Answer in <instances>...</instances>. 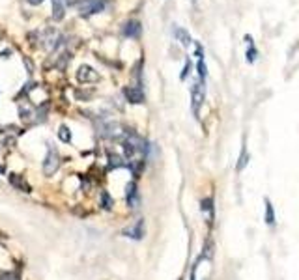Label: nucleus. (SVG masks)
Masks as SVG:
<instances>
[{
    "mask_svg": "<svg viewBox=\"0 0 299 280\" xmlns=\"http://www.w3.org/2000/svg\"><path fill=\"white\" fill-rule=\"evenodd\" d=\"M107 2L105 0H79L77 2V11L81 17H92L105 11Z\"/></svg>",
    "mask_w": 299,
    "mask_h": 280,
    "instance_id": "obj_1",
    "label": "nucleus"
},
{
    "mask_svg": "<svg viewBox=\"0 0 299 280\" xmlns=\"http://www.w3.org/2000/svg\"><path fill=\"white\" fill-rule=\"evenodd\" d=\"M204 99H206V82L198 79L191 86V107H193V114L195 116L200 114V107L204 105Z\"/></svg>",
    "mask_w": 299,
    "mask_h": 280,
    "instance_id": "obj_2",
    "label": "nucleus"
},
{
    "mask_svg": "<svg viewBox=\"0 0 299 280\" xmlns=\"http://www.w3.org/2000/svg\"><path fill=\"white\" fill-rule=\"evenodd\" d=\"M60 166V155L58 152L49 146V152L45 155V161H43V174L45 176H52Z\"/></svg>",
    "mask_w": 299,
    "mask_h": 280,
    "instance_id": "obj_3",
    "label": "nucleus"
},
{
    "mask_svg": "<svg viewBox=\"0 0 299 280\" xmlns=\"http://www.w3.org/2000/svg\"><path fill=\"white\" fill-rule=\"evenodd\" d=\"M77 80L83 82V84H92V82L99 80V73L94 68H90V66H81L77 71Z\"/></svg>",
    "mask_w": 299,
    "mask_h": 280,
    "instance_id": "obj_4",
    "label": "nucleus"
},
{
    "mask_svg": "<svg viewBox=\"0 0 299 280\" xmlns=\"http://www.w3.org/2000/svg\"><path fill=\"white\" fill-rule=\"evenodd\" d=\"M124 95H126V99H128L131 105L144 103V92H142V88H138V86H128V88H124Z\"/></svg>",
    "mask_w": 299,
    "mask_h": 280,
    "instance_id": "obj_5",
    "label": "nucleus"
},
{
    "mask_svg": "<svg viewBox=\"0 0 299 280\" xmlns=\"http://www.w3.org/2000/svg\"><path fill=\"white\" fill-rule=\"evenodd\" d=\"M122 32H124L126 38L137 40V38H140V34H142V25H140V21H137V19H131V21H128V23L124 25Z\"/></svg>",
    "mask_w": 299,
    "mask_h": 280,
    "instance_id": "obj_6",
    "label": "nucleus"
},
{
    "mask_svg": "<svg viewBox=\"0 0 299 280\" xmlns=\"http://www.w3.org/2000/svg\"><path fill=\"white\" fill-rule=\"evenodd\" d=\"M124 236H126V238L135 239V241H140V239L144 238V219H138L133 226H129V228L124 230Z\"/></svg>",
    "mask_w": 299,
    "mask_h": 280,
    "instance_id": "obj_7",
    "label": "nucleus"
},
{
    "mask_svg": "<svg viewBox=\"0 0 299 280\" xmlns=\"http://www.w3.org/2000/svg\"><path fill=\"white\" fill-rule=\"evenodd\" d=\"M42 41H43V47L45 49H56L60 45V34L54 30V28H49V30H45V34H43V38H42Z\"/></svg>",
    "mask_w": 299,
    "mask_h": 280,
    "instance_id": "obj_8",
    "label": "nucleus"
},
{
    "mask_svg": "<svg viewBox=\"0 0 299 280\" xmlns=\"http://www.w3.org/2000/svg\"><path fill=\"white\" fill-rule=\"evenodd\" d=\"M245 43H247V52H245V60L247 64H255L258 60V49L255 45V40L251 34H245Z\"/></svg>",
    "mask_w": 299,
    "mask_h": 280,
    "instance_id": "obj_9",
    "label": "nucleus"
},
{
    "mask_svg": "<svg viewBox=\"0 0 299 280\" xmlns=\"http://www.w3.org/2000/svg\"><path fill=\"white\" fill-rule=\"evenodd\" d=\"M69 0H52V19L62 21L66 17V9H68Z\"/></svg>",
    "mask_w": 299,
    "mask_h": 280,
    "instance_id": "obj_10",
    "label": "nucleus"
},
{
    "mask_svg": "<svg viewBox=\"0 0 299 280\" xmlns=\"http://www.w3.org/2000/svg\"><path fill=\"white\" fill-rule=\"evenodd\" d=\"M8 181H9V185L15 187V189H17V191H21V193H30V191H32V189H30V185L26 183L23 176H17V174H9Z\"/></svg>",
    "mask_w": 299,
    "mask_h": 280,
    "instance_id": "obj_11",
    "label": "nucleus"
},
{
    "mask_svg": "<svg viewBox=\"0 0 299 280\" xmlns=\"http://www.w3.org/2000/svg\"><path fill=\"white\" fill-rule=\"evenodd\" d=\"M126 200H128L129 207H138V191H137V183L135 181H131L126 189Z\"/></svg>",
    "mask_w": 299,
    "mask_h": 280,
    "instance_id": "obj_12",
    "label": "nucleus"
},
{
    "mask_svg": "<svg viewBox=\"0 0 299 280\" xmlns=\"http://www.w3.org/2000/svg\"><path fill=\"white\" fill-rule=\"evenodd\" d=\"M172 34H174V38L178 40L183 47H189L191 43H193V38H191V34H189L185 28H181V26H176L174 25V28H172Z\"/></svg>",
    "mask_w": 299,
    "mask_h": 280,
    "instance_id": "obj_13",
    "label": "nucleus"
},
{
    "mask_svg": "<svg viewBox=\"0 0 299 280\" xmlns=\"http://www.w3.org/2000/svg\"><path fill=\"white\" fill-rule=\"evenodd\" d=\"M265 224L267 226H275V209L269 200H265Z\"/></svg>",
    "mask_w": 299,
    "mask_h": 280,
    "instance_id": "obj_14",
    "label": "nucleus"
},
{
    "mask_svg": "<svg viewBox=\"0 0 299 280\" xmlns=\"http://www.w3.org/2000/svg\"><path fill=\"white\" fill-rule=\"evenodd\" d=\"M197 73H198V79L206 82V77H208V66H206L204 58H200L197 62Z\"/></svg>",
    "mask_w": 299,
    "mask_h": 280,
    "instance_id": "obj_15",
    "label": "nucleus"
},
{
    "mask_svg": "<svg viewBox=\"0 0 299 280\" xmlns=\"http://www.w3.org/2000/svg\"><path fill=\"white\" fill-rule=\"evenodd\" d=\"M112 205H114V200H112L111 195H109L107 191H103L101 193V207L109 211V209H112Z\"/></svg>",
    "mask_w": 299,
    "mask_h": 280,
    "instance_id": "obj_16",
    "label": "nucleus"
},
{
    "mask_svg": "<svg viewBox=\"0 0 299 280\" xmlns=\"http://www.w3.org/2000/svg\"><path fill=\"white\" fill-rule=\"evenodd\" d=\"M58 138L62 140V142H66V144H69L71 142V131H69L66 125H60L58 129Z\"/></svg>",
    "mask_w": 299,
    "mask_h": 280,
    "instance_id": "obj_17",
    "label": "nucleus"
},
{
    "mask_svg": "<svg viewBox=\"0 0 299 280\" xmlns=\"http://www.w3.org/2000/svg\"><path fill=\"white\" fill-rule=\"evenodd\" d=\"M109 164H111V168H120V166H128V162H124V159L120 157V155H109Z\"/></svg>",
    "mask_w": 299,
    "mask_h": 280,
    "instance_id": "obj_18",
    "label": "nucleus"
},
{
    "mask_svg": "<svg viewBox=\"0 0 299 280\" xmlns=\"http://www.w3.org/2000/svg\"><path fill=\"white\" fill-rule=\"evenodd\" d=\"M249 162V155H247V150L243 148V152H241V157H239V162H238V166L236 168L238 170H243L245 168V164Z\"/></svg>",
    "mask_w": 299,
    "mask_h": 280,
    "instance_id": "obj_19",
    "label": "nucleus"
},
{
    "mask_svg": "<svg viewBox=\"0 0 299 280\" xmlns=\"http://www.w3.org/2000/svg\"><path fill=\"white\" fill-rule=\"evenodd\" d=\"M189 73H191V60H185V66H183V71H181L179 79H181V80H185Z\"/></svg>",
    "mask_w": 299,
    "mask_h": 280,
    "instance_id": "obj_20",
    "label": "nucleus"
},
{
    "mask_svg": "<svg viewBox=\"0 0 299 280\" xmlns=\"http://www.w3.org/2000/svg\"><path fill=\"white\" fill-rule=\"evenodd\" d=\"M0 280H17L13 275H9V273H0Z\"/></svg>",
    "mask_w": 299,
    "mask_h": 280,
    "instance_id": "obj_21",
    "label": "nucleus"
},
{
    "mask_svg": "<svg viewBox=\"0 0 299 280\" xmlns=\"http://www.w3.org/2000/svg\"><path fill=\"white\" fill-rule=\"evenodd\" d=\"M30 6H40V4H43V0H26Z\"/></svg>",
    "mask_w": 299,
    "mask_h": 280,
    "instance_id": "obj_22",
    "label": "nucleus"
},
{
    "mask_svg": "<svg viewBox=\"0 0 299 280\" xmlns=\"http://www.w3.org/2000/svg\"><path fill=\"white\" fill-rule=\"evenodd\" d=\"M2 172H4V166H0V174H2Z\"/></svg>",
    "mask_w": 299,
    "mask_h": 280,
    "instance_id": "obj_23",
    "label": "nucleus"
}]
</instances>
